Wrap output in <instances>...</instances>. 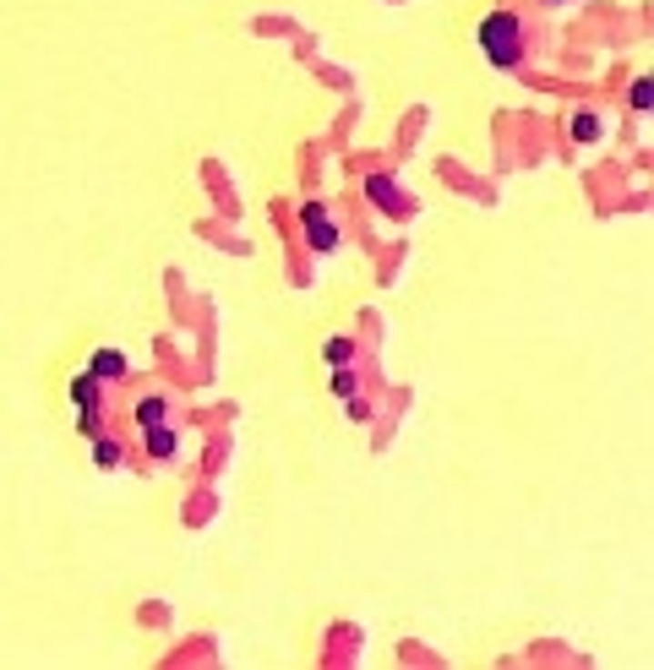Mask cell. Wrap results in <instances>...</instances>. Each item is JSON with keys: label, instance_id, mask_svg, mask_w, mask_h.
Segmentation results:
<instances>
[{"label": "cell", "instance_id": "277c9868", "mask_svg": "<svg viewBox=\"0 0 654 670\" xmlns=\"http://www.w3.org/2000/svg\"><path fill=\"white\" fill-rule=\"evenodd\" d=\"M371 202H377L382 213H404V196H398V185H393L387 175H371Z\"/></svg>", "mask_w": 654, "mask_h": 670}, {"label": "cell", "instance_id": "4fadbf2b", "mask_svg": "<svg viewBox=\"0 0 654 670\" xmlns=\"http://www.w3.org/2000/svg\"><path fill=\"white\" fill-rule=\"evenodd\" d=\"M551 5H557V0H551Z\"/></svg>", "mask_w": 654, "mask_h": 670}, {"label": "cell", "instance_id": "8fae6325", "mask_svg": "<svg viewBox=\"0 0 654 670\" xmlns=\"http://www.w3.org/2000/svg\"><path fill=\"white\" fill-rule=\"evenodd\" d=\"M633 104H639V109H649V104H654V82H649V76H639V82H633Z\"/></svg>", "mask_w": 654, "mask_h": 670}, {"label": "cell", "instance_id": "6da1fadb", "mask_svg": "<svg viewBox=\"0 0 654 670\" xmlns=\"http://www.w3.org/2000/svg\"><path fill=\"white\" fill-rule=\"evenodd\" d=\"M480 49L491 65H518L524 60V22L513 11H491L480 22Z\"/></svg>", "mask_w": 654, "mask_h": 670}, {"label": "cell", "instance_id": "52a82bcc", "mask_svg": "<svg viewBox=\"0 0 654 670\" xmlns=\"http://www.w3.org/2000/svg\"><path fill=\"white\" fill-rule=\"evenodd\" d=\"M93 464H98V469H115V464H120V442H115V436H98V442H93Z\"/></svg>", "mask_w": 654, "mask_h": 670}, {"label": "cell", "instance_id": "8992f818", "mask_svg": "<svg viewBox=\"0 0 654 670\" xmlns=\"http://www.w3.org/2000/svg\"><path fill=\"white\" fill-rule=\"evenodd\" d=\"M71 398H76L82 409H98V376H93V371L76 376V382H71Z\"/></svg>", "mask_w": 654, "mask_h": 670}, {"label": "cell", "instance_id": "5b68a950", "mask_svg": "<svg viewBox=\"0 0 654 670\" xmlns=\"http://www.w3.org/2000/svg\"><path fill=\"white\" fill-rule=\"evenodd\" d=\"M175 447H180V442H175V431H169L164 420L147 425V453H153V458H175Z\"/></svg>", "mask_w": 654, "mask_h": 670}, {"label": "cell", "instance_id": "30bf717a", "mask_svg": "<svg viewBox=\"0 0 654 670\" xmlns=\"http://www.w3.org/2000/svg\"><path fill=\"white\" fill-rule=\"evenodd\" d=\"M349 355H355V344H349V338H333V344H327V365H344Z\"/></svg>", "mask_w": 654, "mask_h": 670}, {"label": "cell", "instance_id": "7c38bea8", "mask_svg": "<svg viewBox=\"0 0 654 670\" xmlns=\"http://www.w3.org/2000/svg\"><path fill=\"white\" fill-rule=\"evenodd\" d=\"M333 387H338V398H355V376H349V371H338Z\"/></svg>", "mask_w": 654, "mask_h": 670}, {"label": "cell", "instance_id": "7a4b0ae2", "mask_svg": "<svg viewBox=\"0 0 654 670\" xmlns=\"http://www.w3.org/2000/svg\"><path fill=\"white\" fill-rule=\"evenodd\" d=\"M300 218H306V245H311V251H333V245H338V229H333V218H327L322 202H306Z\"/></svg>", "mask_w": 654, "mask_h": 670}, {"label": "cell", "instance_id": "9c48e42d", "mask_svg": "<svg viewBox=\"0 0 654 670\" xmlns=\"http://www.w3.org/2000/svg\"><path fill=\"white\" fill-rule=\"evenodd\" d=\"M573 136H579V142H595V136H600V120H595V115H573Z\"/></svg>", "mask_w": 654, "mask_h": 670}, {"label": "cell", "instance_id": "3957f363", "mask_svg": "<svg viewBox=\"0 0 654 670\" xmlns=\"http://www.w3.org/2000/svg\"><path fill=\"white\" fill-rule=\"evenodd\" d=\"M87 371H93L98 382H120V376H126V355H120V349H98Z\"/></svg>", "mask_w": 654, "mask_h": 670}, {"label": "cell", "instance_id": "ba28073f", "mask_svg": "<svg viewBox=\"0 0 654 670\" xmlns=\"http://www.w3.org/2000/svg\"><path fill=\"white\" fill-rule=\"evenodd\" d=\"M158 420H164V398H142V404H136V425L147 431V425H158Z\"/></svg>", "mask_w": 654, "mask_h": 670}]
</instances>
